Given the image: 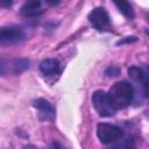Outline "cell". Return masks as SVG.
I'll return each instance as SVG.
<instances>
[{
	"label": "cell",
	"instance_id": "obj_1",
	"mask_svg": "<svg viewBox=\"0 0 149 149\" xmlns=\"http://www.w3.org/2000/svg\"><path fill=\"white\" fill-rule=\"evenodd\" d=\"M108 97L116 109L126 108L134 99V88L127 81H118L109 88Z\"/></svg>",
	"mask_w": 149,
	"mask_h": 149
},
{
	"label": "cell",
	"instance_id": "obj_2",
	"mask_svg": "<svg viewBox=\"0 0 149 149\" xmlns=\"http://www.w3.org/2000/svg\"><path fill=\"white\" fill-rule=\"evenodd\" d=\"M91 100H92V105L99 116L109 118L115 114L116 108L113 106V104L108 97V93H106L105 91H102V90L94 91L92 93Z\"/></svg>",
	"mask_w": 149,
	"mask_h": 149
},
{
	"label": "cell",
	"instance_id": "obj_3",
	"mask_svg": "<svg viewBox=\"0 0 149 149\" xmlns=\"http://www.w3.org/2000/svg\"><path fill=\"white\" fill-rule=\"evenodd\" d=\"M26 37H27L26 30L21 26L10 24V26H3L0 29V44L2 47L21 43L26 40Z\"/></svg>",
	"mask_w": 149,
	"mask_h": 149
},
{
	"label": "cell",
	"instance_id": "obj_4",
	"mask_svg": "<svg viewBox=\"0 0 149 149\" xmlns=\"http://www.w3.org/2000/svg\"><path fill=\"white\" fill-rule=\"evenodd\" d=\"M128 76L141 87L143 95L146 98H149V66L133 65L128 68Z\"/></svg>",
	"mask_w": 149,
	"mask_h": 149
},
{
	"label": "cell",
	"instance_id": "obj_5",
	"mask_svg": "<svg viewBox=\"0 0 149 149\" xmlns=\"http://www.w3.org/2000/svg\"><path fill=\"white\" fill-rule=\"evenodd\" d=\"M30 62L27 58H12L6 61L3 57H1L0 59V73L2 76H6L7 73L12 76L20 74L28 70Z\"/></svg>",
	"mask_w": 149,
	"mask_h": 149
},
{
	"label": "cell",
	"instance_id": "obj_6",
	"mask_svg": "<svg viewBox=\"0 0 149 149\" xmlns=\"http://www.w3.org/2000/svg\"><path fill=\"white\" fill-rule=\"evenodd\" d=\"M87 19L92 27L98 31H107L111 28V19L107 10L104 7L93 8L88 13Z\"/></svg>",
	"mask_w": 149,
	"mask_h": 149
},
{
	"label": "cell",
	"instance_id": "obj_7",
	"mask_svg": "<svg viewBox=\"0 0 149 149\" xmlns=\"http://www.w3.org/2000/svg\"><path fill=\"white\" fill-rule=\"evenodd\" d=\"M97 135L102 143L108 144L120 140L123 136V130L115 125L101 122L97 126Z\"/></svg>",
	"mask_w": 149,
	"mask_h": 149
},
{
	"label": "cell",
	"instance_id": "obj_8",
	"mask_svg": "<svg viewBox=\"0 0 149 149\" xmlns=\"http://www.w3.org/2000/svg\"><path fill=\"white\" fill-rule=\"evenodd\" d=\"M33 106L37 111V116L41 121L52 122L55 120V116H56L55 109L48 100H45L43 98H37L33 101Z\"/></svg>",
	"mask_w": 149,
	"mask_h": 149
},
{
	"label": "cell",
	"instance_id": "obj_9",
	"mask_svg": "<svg viewBox=\"0 0 149 149\" xmlns=\"http://www.w3.org/2000/svg\"><path fill=\"white\" fill-rule=\"evenodd\" d=\"M44 12L42 7V1L40 0H31V1H26L21 8H20V14L24 17L31 19L41 15Z\"/></svg>",
	"mask_w": 149,
	"mask_h": 149
},
{
	"label": "cell",
	"instance_id": "obj_10",
	"mask_svg": "<svg viewBox=\"0 0 149 149\" xmlns=\"http://www.w3.org/2000/svg\"><path fill=\"white\" fill-rule=\"evenodd\" d=\"M40 71L42 72V74L44 76H54V74H57L61 72V64H59V61L56 59V58H45L43 59L40 65Z\"/></svg>",
	"mask_w": 149,
	"mask_h": 149
},
{
	"label": "cell",
	"instance_id": "obj_11",
	"mask_svg": "<svg viewBox=\"0 0 149 149\" xmlns=\"http://www.w3.org/2000/svg\"><path fill=\"white\" fill-rule=\"evenodd\" d=\"M114 5L118 7V9L120 10V13H122L128 20H132L134 17V9L132 7V5L128 1H114Z\"/></svg>",
	"mask_w": 149,
	"mask_h": 149
},
{
	"label": "cell",
	"instance_id": "obj_12",
	"mask_svg": "<svg viewBox=\"0 0 149 149\" xmlns=\"http://www.w3.org/2000/svg\"><path fill=\"white\" fill-rule=\"evenodd\" d=\"M105 74H106V77H108V78L118 77V76L120 74V68H119V66H115V65H111L109 68L106 69Z\"/></svg>",
	"mask_w": 149,
	"mask_h": 149
},
{
	"label": "cell",
	"instance_id": "obj_13",
	"mask_svg": "<svg viewBox=\"0 0 149 149\" xmlns=\"http://www.w3.org/2000/svg\"><path fill=\"white\" fill-rule=\"evenodd\" d=\"M137 41V37L136 36H126L121 40H119L116 42V45H123V44H130V43H134Z\"/></svg>",
	"mask_w": 149,
	"mask_h": 149
},
{
	"label": "cell",
	"instance_id": "obj_14",
	"mask_svg": "<svg viewBox=\"0 0 149 149\" xmlns=\"http://www.w3.org/2000/svg\"><path fill=\"white\" fill-rule=\"evenodd\" d=\"M49 149H66V148L63 144H61L59 142H52Z\"/></svg>",
	"mask_w": 149,
	"mask_h": 149
},
{
	"label": "cell",
	"instance_id": "obj_15",
	"mask_svg": "<svg viewBox=\"0 0 149 149\" xmlns=\"http://www.w3.org/2000/svg\"><path fill=\"white\" fill-rule=\"evenodd\" d=\"M12 3H13V1H5V0L0 1V6L1 7H7V6H10Z\"/></svg>",
	"mask_w": 149,
	"mask_h": 149
},
{
	"label": "cell",
	"instance_id": "obj_16",
	"mask_svg": "<svg viewBox=\"0 0 149 149\" xmlns=\"http://www.w3.org/2000/svg\"><path fill=\"white\" fill-rule=\"evenodd\" d=\"M22 149H40V148H37V147L34 146V144H26Z\"/></svg>",
	"mask_w": 149,
	"mask_h": 149
},
{
	"label": "cell",
	"instance_id": "obj_17",
	"mask_svg": "<svg viewBox=\"0 0 149 149\" xmlns=\"http://www.w3.org/2000/svg\"><path fill=\"white\" fill-rule=\"evenodd\" d=\"M47 3H48V5H58L59 1H50V0H48Z\"/></svg>",
	"mask_w": 149,
	"mask_h": 149
},
{
	"label": "cell",
	"instance_id": "obj_18",
	"mask_svg": "<svg viewBox=\"0 0 149 149\" xmlns=\"http://www.w3.org/2000/svg\"><path fill=\"white\" fill-rule=\"evenodd\" d=\"M146 34H147V35H149V30H146Z\"/></svg>",
	"mask_w": 149,
	"mask_h": 149
},
{
	"label": "cell",
	"instance_id": "obj_19",
	"mask_svg": "<svg viewBox=\"0 0 149 149\" xmlns=\"http://www.w3.org/2000/svg\"><path fill=\"white\" fill-rule=\"evenodd\" d=\"M147 16H148V20H149V12L147 13Z\"/></svg>",
	"mask_w": 149,
	"mask_h": 149
},
{
	"label": "cell",
	"instance_id": "obj_20",
	"mask_svg": "<svg viewBox=\"0 0 149 149\" xmlns=\"http://www.w3.org/2000/svg\"><path fill=\"white\" fill-rule=\"evenodd\" d=\"M113 149H114V148H113Z\"/></svg>",
	"mask_w": 149,
	"mask_h": 149
}]
</instances>
